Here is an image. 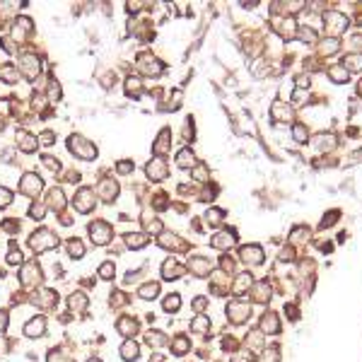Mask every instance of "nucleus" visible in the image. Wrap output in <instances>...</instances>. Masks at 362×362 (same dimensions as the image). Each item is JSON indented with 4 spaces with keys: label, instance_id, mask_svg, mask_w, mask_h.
Returning <instances> with one entry per match:
<instances>
[{
    "label": "nucleus",
    "instance_id": "obj_1",
    "mask_svg": "<svg viewBox=\"0 0 362 362\" xmlns=\"http://www.w3.org/2000/svg\"><path fill=\"white\" fill-rule=\"evenodd\" d=\"M58 244H60V239H58L54 232H49V230H39V232H34V235L29 237V246H32L36 253L56 249Z\"/></svg>",
    "mask_w": 362,
    "mask_h": 362
},
{
    "label": "nucleus",
    "instance_id": "obj_2",
    "mask_svg": "<svg viewBox=\"0 0 362 362\" xmlns=\"http://www.w3.org/2000/svg\"><path fill=\"white\" fill-rule=\"evenodd\" d=\"M68 147H70L72 155H77L80 160H94L97 157V147L87 138H82V135H72L68 140Z\"/></svg>",
    "mask_w": 362,
    "mask_h": 362
},
{
    "label": "nucleus",
    "instance_id": "obj_3",
    "mask_svg": "<svg viewBox=\"0 0 362 362\" xmlns=\"http://www.w3.org/2000/svg\"><path fill=\"white\" fill-rule=\"evenodd\" d=\"M90 235H92V241H94L97 246H104V244L111 241L114 230H111V225L104 222V220H94V222H90Z\"/></svg>",
    "mask_w": 362,
    "mask_h": 362
},
{
    "label": "nucleus",
    "instance_id": "obj_4",
    "mask_svg": "<svg viewBox=\"0 0 362 362\" xmlns=\"http://www.w3.org/2000/svg\"><path fill=\"white\" fill-rule=\"evenodd\" d=\"M324 22H326V34H331V36L343 34L345 29H348V17H345V15H341V12H336V10L326 12V15H324Z\"/></svg>",
    "mask_w": 362,
    "mask_h": 362
},
{
    "label": "nucleus",
    "instance_id": "obj_5",
    "mask_svg": "<svg viewBox=\"0 0 362 362\" xmlns=\"http://www.w3.org/2000/svg\"><path fill=\"white\" fill-rule=\"evenodd\" d=\"M72 205H75L77 213H92L94 205H97L94 191H92V188H80V191L75 193V198H72Z\"/></svg>",
    "mask_w": 362,
    "mask_h": 362
},
{
    "label": "nucleus",
    "instance_id": "obj_6",
    "mask_svg": "<svg viewBox=\"0 0 362 362\" xmlns=\"http://www.w3.org/2000/svg\"><path fill=\"white\" fill-rule=\"evenodd\" d=\"M227 314H230L232 324H244L249 319V314H251V304L246 300H232L227 304Z\"/></svg>",
    "mask_w": 362,
    "mask_h": 362
},
{
    "label": "nucleus",
    "instance_id": "obj_7",
    "mask_svg": "<svg viewBox=\"0 0 362 362\" xmlns=\"http://www.w3.org/2000/svg\"><path fill=\"white\" fill-rule=\"evenodd\" d=\"M19 283H22L24 288H34V285L41 283V268H39L36 261L24 263V268H22V273H19Z\"/></svg>",
    "mask_w": 362,
    "mask_h": 362
},
{
    "label": "nucleus",
    "instance_id": "obj_8",
    "mask_svg": "<svg viewBox=\"0 0 362 362\" xmlns=\"http://www.w3.org/2000/svg\"><path fill=\"white\" fill-rule=\"evenodd\" d=\"M41 179L36 177V174H24L22 181H19V193H24V196H29V198H36L39 196V191H41Z\"/></svg>",
    "mask_w": 362,
    "mask_h": 362
},
{
    "label": "nucleus",
    "instance_id": "obj_9",
    "mask_svg": "<svg viewBox=\"0 0 362 362\" xmlns=\"http://www.w3.org/2000/svg\"><path fill=\"white\" fill-rule=\"evenodd\" d=\"M145 174H147L150 179L162 181V179L169 177V167H167V162H164L162 157H155L152 162H147V167H145Z\"/></svg>",
    "mask_w": 362,
    "mask_h": 362
},
{
    "label": "nucleus",
    "instance_id": "obj_10",
    "mask_svg": "<svg viewBox=\"0 0 362 362\" xmlns=\"http://www.w3.org/2000/svg\"><path fill=\"white\" fill-rule=\"evenodd\" d=\"M19 70H22V75L24 77H36L39 72H41V60L36 58L34 54H27V56H22V60H19Z\"/></svg>",
    "mask_w": 362,
    "mask_h": 362
},
{
    "label": "nucleus",
    "instance_id": "obj_11",
    "mask_svg": "<svg viewBox=\"0 0 362 362\" xmlns=\"http://www.w3.org/2000/svg\"><path fill=\"white\" fill-rule=\"evenodd\" d=\"M239 256H241V261L249 263V266H258V263H263V258H266V256H263V249L256 246V244H246V246H241Z\"/></svg>",
    "mask_w": 362,
    "mask_h": 362
},
{
    "label": "nucleus",
    "instance_id": "obj_12",
    "mask_svg": "<svg viewBox=\"0 0 362 362\" xmlns=\"http://www.w3.org/2000/svg\"><path fill=\"white\" fill-rule=\"evenodd\" d=\"M138 70L145 72V75H160L162 72V63L150 54L138 56Z\"/></svg>",
    "mask_w": 362,
    "mask_h": 362
},
{
    "label": "nucleus",
    "instance_id": "obj_13",
    "mask_svg": "<svg viewBox=\"0 0 362 362\" xmlns=\"http://www.w3.org/2000/svg\"><path fill=\"white\" fill-rule=\"evenodd\" d=\"M32 29H34L32 19H29V17H17L15 22H12V39L22 44V41L29 36V32H32Z\"/></svg>",
    "mask_w": 362,
    "mask_h": 362
},
{
    "label": "nucleus",
    "instance_id": "obj_14",
    "mask_svg": "<svg viewBox=\"0 0 362 362\" xmlns=\"http://www.w3.org/2000/svg\"><path fill=\"white\" fill-rule=\"evenodd\" d=\"M34 304L41 309H54L58 304V292L56 290H39L34 295Z\"/></svg>",
    "mask_w": 362,
    "mask_h": 362
},
{
    "label": "nucleus",
    "instance_id": "obj_15",
    "mask_svg": "<svg viewBox=\"0 0 362 362\" xmlns=\"http://www.w3.org/2000/svg\"><path fill=\"white\" fill-rule=\"evenodd\" d=\"M271 114L275 121H280V123H290L292 119H295V111H292V107L290 104H285V102H275L271 107Z\"/></svg>",
    "mask_w": 362,
    "mask_h": 362
},
{
    "label": "nucleus",
    "instance_id": "obj_16",
    "mask_svg": "<svg viewBox=\"0 0 362 362\" xmlns=\"http://www.w3.org/2000/svg\"><path fill=\"white\" fill-rule=\"evenodd\" d=\"M44 331H46V319L44 316H34V319H29L24 324V336L27 338H39V336H44Z\"/></svg>",
    "mask_w": 362,
    "mask_h": 362
},
{
    "label": "nucleus",
    "instance_id": "obj_17",
    "mask_svg": "<svg viewBox=\"0 0 362 362\" xmlns=\"http://www.w3.org/2000/svg\"><path fill=\"white\" fill-rule=\"evenodd\" d=\"M188 271L203 278V275H208V273L213 271V263H210L205 256H191V261H188Z\"/></svg>",
    "mask_w": 362,
    "mask_h": 362
},
{
    "label": "nucleus",
    "instance_id": "obj_18",
    "mask_svg": "<svg viewBox=\"0 0 362 362\" xmlns=\"http://www.w3.org/2000/svg\"><path fill=\"white\" fill-rule=\"evenodd\" d=\"M183 275V266H181L179 261H174V258H167L162 263V278L164 280H177Z\"/></svg>",
    "mask_w": 362,
    "mask_h": 362
},
{
    "label": "nucleus",
    "instance_id": "obj_19",
    "mask_svg": "<svg viewBox=\"0 0 362 362\" xmlns=\"http://www.w3.org/2000/svg\"><path fill=\"white\" fill-rule=\"evenodd\" d=\"M261 333H280V321L275 311H266L261 316Z\"/></svg>",
    "mask_w": 362,
    "mask_h": 362
},
{
    "label": "nucleus",
    "instance_id": "obj_20",
    "mask_svg": "<svg viewBox=\"0 0 362 362\" xmlns=\"http://www.w3.org/2000/svg\"><path fill=\"white\" fill-rule=\"evenodd\" d=\"M97 191H99V196L104 200H111L116 193H119V183H116V179H102L99 183H97Z\"/></svg>",
    "mask_w": 362,
    "mask_h": 362
},
{
    "label": "nucleus",
    "instance_id": "obj_21",
    "mask_svg": "<svg viewBox=\"0 0 362 362\" xmlns=\"http://www.w3.org/2000/svg\"><path fill=\"white\" fill-rule=\"evenodd\" d=\"M235 241H237V235L232 232V230L220 232V235H213V239H210V244H213L215 249H230Z\"/></svg>",
    "mask_w": 362,
    "mask_h": 362
},
{
    "label": "nucleus",
    "instance_id": "obj_22",
    "mask_svg": "<svg viewBox=\"0 0 362 362\" xmlns=\"http://www.w3.org/2000/svg\"><path fill=\"white\" fill-rule=\"evenodd\" d=\"M140 358V348H138V343L135 341H123V345H121V360H126V362H133V360H138Z\"/></svg>",
    "mask_w": 362,
    "mask_h": 362
},
{
    "label": "nucleus",
    "instance_id": "obj_23",
    "mask_svg": "<svg viewBox=\"0 0 362 362\" xmlns=\"http://www.w3.org/2000/svg\"><path fill=\"white\" fill-rule=\"evenodd\" d=\"M17 145L24 150V152H34L36 147H39V138H34V135L27 133V130H19L17 133Z\"/></svg>",
    "mask_w": 362,
    "mask_h": 362
},
{
    "label": "nucleus",
    "instance_id": "obj_24",
    "mask_svg": "<svg viewBox=\"0 0 362 362\" xmlns=\"http://www.w3.org/2000/svg\"><path fill=\"white\" fill-rule=\"evenodd\" d=\"M46 205L56 210V213H60L63 208H65V196H63V191L60 188H51V193H49V198H46Z\"/></svg>",
    "mask_w": 362,
    "mask_h": 362
},
{
    "label": "nucleus",
    "instance_id": "obj_25",
    "mask_svg": "<svg viewBox=\"0 0 362 362\" xmlns=\"http://www.w3.org/2000/svg\"><path fill=\"white\" fill-rule=\"evenodd\" d=\"M119 333L126 336V338L135 336V333H138V321H135L133 316H121V319H119Z\"/></svg>",
    "mask_w": 362,
    "mask_h": 362
},
{
    "label": "nucleus",
    "instance_id": "obj_26",
    "mask_svg": "<svg viewBox=\"0 0 362 362\" xmlns=\"http://www.w3.org/2000/svg\"><path fill=\"white\" fill-rule=\"evenodd\" d=\"M169 145H172L169 128H162V133L157 135V143L152 145V152H155V155H167V152H169Z\"/></svg>",
    "mask_w": 362,
    "mask_h": 362
},
{
    "label": "nucleus",
    "instance_id": "obj_27",
    "mask_svg": "<svg viewBox=\"0 0 362 362\" xmlns=\"http://www.w3.org/2000/svg\"><path fill=\"white\" fill-rule=\"evenodd\" d=\"M68 307H70V311H75V314L85 311V309H87V295H85V292H72L70 297H68Z\"/></svg>",
    "mask_w": 362,
    "mask_h": 362
},
{
    "label": "nucleus",
    "instance_id": "obj_28",
    "mask_svg": "<svg viewBox=\"0 0 362 362\" xmlns=\"http://www.w3.org/2000/svg\"><path fill=\"white\" fill-rule=\"evenodd\" d=\"M196 155H193V150H188V147H186V150H181L179 155H177V167H179V169H193V167H196Z\"/></svg>",
    "mask_w": 362,
    "mask_h": 362
},
{
    "label": "nucleus",
    "instance_id": "obj_29",
    "mask_svg": "<svg viewBox=\"0 0 362 362\" xmlns=\"http://www.w3.org/2000/svg\"><path fill=\"white\" fill-rule=\"evenodd\" d=\"M123 239H126L128 249H143L145 244L150 241V237L145 235V232H130V235H126Z\"/></svg>",
    "mask_w": 362,
    "mask_h": 362
},
{
    "label": "nucleus",
    "instance_id": "obj_30",
    "mask_svg": "<svg viewBox=\"0 0 362 362\" xmlns=\"http://www.w3.org/2000/svg\"><path fill=\"white\" fill-rule=\"evenodd\" d=\"M0 80H2V82H7V85H15V82H19L17 68H15L12 63H5V65L0 68Z\"/></svg>",
    "mask_w": 362,
    "mask_h": 362
},
{
    "label": "nucleus",
    "instance_id": "obj_31",
    "mask_svg": "<svg viewBox=\"0 0 362 362\" xmlns=\"http://www.w3.org/2000/svg\"><path fill=\"white\" fill-rule=\"evenodd\" d=\"M343 68L348 72H360L362 70V54H348L343 58Z\"/></svg>",
    "mask_w": 362,
    "mask_h": 362
},
{
    "label": "nucleus",
    "instance_id": "obj_32",
    "mask_svg": "<svg viewBox=\"0 0 362 362\" xmlns=\"http://www.w3.org/2000/svg\"><path fill=\"white\" fill-rule=\"evenodd\" d=\"M275 29L280 32L283 39H292V36L297 34V27H295L292 19H280V22H275Z\"/></svg>",
    "mask_w": 362,
    "mask_h": 362
},
{
    "label": "nucleus",
    "instance_id": "obj_33",
    "mask_svg": "<svg viewBox=\"0 0 362 362\" xmlns=\"http://www.w3.org/2000/svg\"><path fill=\"white\" fill-rule=\"evenodd\" d=\"M191 350V341L186 338V336H177L174 341H172V353L174 355H186Z\"/></svg>",
    "mask_w": 362,
    "mask_h": 362
},
{
    "label": "nucleus",
    "instance_id": "obj_34",
    "mask_svg": "<svg viewBox=\"0 0 362 362\" xmlns=\"http://www.w3.org/2000/svg\"><path fill=\"white\" fill-rule=\"evenodd\" d=\"M348 75H350V72L345 70L343 65H331V68H328V77H331L333 82H338V85L348 82Z\"/></svg>",
    "mask_w": 362,
    "mask_h": 362
},
{
    "label": "nucleus",
    "instance_id": "obj_35",
    "mask_svg": "<svg viewBox=\"0 0 362 362\" xmlns=\"http://www.w3.org/2000/svg\"><path fill=\"white\" fill-rule=\"evenodd\" d=\"M138 295H140L143 300H155V297L160 295V283H145L143 288L138 290Z\"/></svg>",
    "mask_w": 362,
    "mask_h": 362
},
{
    "label": "nucleus",
    "instance_id": "obj_36",
    "mask_svg": "<svg viewBox=\"0 0 362 362\" xmlns=\"http://www.w3.org/2000/svg\"><path fill=\"white\" fill-rule=\"evenodd\" d=\"M246 288H251V273H241L235 280V292L237 295H244Z\"/></svg>",
    "mask_w": 362,
    "mask_h": 362
},
{
    "label": "nucleus",
    "instance_id": "obj_37",
    "mask_svg": "<svg viewBox=\"0 0 362 362\" xmlns=\"http://www.w3.org/2000/svg\"><path fill=\"white\" fill-rule=\"evenodd\" d=\"M191 328H193L196 333H208V328H210V319H208L205 314H198V316L191 321Z\"/></svg>",
    "mask_w": 362,
    "mask_h": 362
},
{
    "label": "nucleus",
    "instance_id": "obj_38",
    "mask_svg": "<svg viewBox=\"0 0 362 362\" xmlns=\"http://www.w3.org/2000/svg\"><path fill=\"white\" fill-rule=\"evenodd\" d=\"M143 92V80H138V77H128L126 80V94L128 97H138Z\"/></svg>",
    "mask_w": 362,
    "mask_h": 362
},
{
    "label": "nucleus",
    "instance_id": "obj_39",
    "mask_svg": "<svg viewBox=\"0 0 362 362\" xmlns=\"http://www.w3.org/2000/svg\"><path fill=\"white\" fill-rule=\"evenodd\" d=\"M68 253H70L72 258H82L85 256V244L80 239H70L68 241Z\"/></svg>",
    "mask_w": 362,
    "mask_h": 362
},
{
    "label": "nucleus",
    "instance_id": "obj_40",
    "mask_svg": "<svg viewBox=\"0 0 362 362\" xmlns=\"http://www.w3.org/2000/svg\"><path fill=\"white\" fill-rule=\"evenodd\" d=\"M253 292H256V295H253L256 302H266V300H268V280H261V283L253 288Z\"/></svg>",
    "mask_w": 362,
    "mask_h": 362
},
{
    "label": "nucleus",
    "instance_id": "obj_41",
    "mask_svg": "<svg viewBox=\"0 0 362 362\" xmlns=\"http://www.w3.org/2000/svg\"><path fill=\"white\" fill-rule=\"evenodd\" d=\"M297 34H300V39H302L304 44H316V32H314L311 27H300Z\"/></svg>",
    "mask_w": 362,
    "mask_h": 362
},
{
    "label": "nucleus",
    "instance_id": "obj_42",
    "mask_svg": "<svg viewBox=\"0 0 362 362\" xmlns=\"http://www.w3.org/2000/svg\"><path fill=\"white\" fill-rule=\"evenodd\" d=\"M179 307H181V297L179 295H169L167 300H164V311H179Z\"/></svg>",
    "mask_w": 362,
    "mask_h": 362
},
{
    "label": "nucleus",
    "instance_id": "obj_43",
    "mask_svg": "<svg viewBox=\"0 0 362 362\" xmlns=\"http://www.w3.org/2000/svg\"><path fill=\"white\" fill-rule=\"evenodd\" d=\"M292 135H295V140H297V143H307V138H309L307 126H302V123H295V128H292Z\"/></svg>",
    "mask_w": 362,
    "mask_h": 362
},
{
    "label": "nucleus",
    "instance_id": "obj_44",
    "mask_svg": "<svg viewBox=\"0 0 362 362\" xmlns=\"http://www.w3.org/2000/svg\"><path fill=\"white\" fill-rule=\"evenodd\" d=\"M99 275H102L104 280H111V278L116 275V266H114L111 261H107V263H102V266H99Z\"/></svg>",
    "mask_w": 362,
    "mask_h": 362
},
{
    "label": "nucleus",
    "instance_id": "obj_45",
    "mask_svg": "<svg viewBox=\"0 0 362 362\" xmlns=\"http://www.w3.org/2000/svg\"><path fill=\"white\" fill-rule=\"evenodd\" d=\"M205 220H208L210 225H220V222L225 220V213H222V210H217V208H213V210H208V213H205Z\"/></svg>",
    "mask_w": 362,
    "mask_h": 362
},
{
    "label": "nucleus",
    "instance_id": "obj_46",
    "mask_svg": "<svg viewBox=\"0 0 362 362\" xmlns=\"http://www.w3.org/2000/svg\"><path fill=\"white\" fill-rule=\"evenodd\" d=\"M191 174H193V179L208 181V164H196V167L191 169Z\"/></svg>",
    "mask_w": 362,
    "mask_h": 362
},
{
    "label": "nucleus",
    "instance_id": "obj_47",
    "mask_svg": "<svg viewBox=\"0 0 362 362\" xmlns=\"http://www.w3.org/2000/svg\"><path fill=\"white\" fill-rule=\"evenodd\" d=\"M44 213H46V205H41V203H32V208H29V217H34V220H44Z\"/></svg>",
    "mask_w": 362,
    "mask_h": 362
},
{
    "label": "nucleus",
    "instance_id": "obj_48",
    "mask_svg": "<svg viewBox=\"0 0 362 362\" xmlns=\"http://www.w3.org/2000/svg\"><path fill=\"white\" fill-rule=\"evenodd\" d=\"M41 162L46 164V167H49V169H51V172H56V174H58V172H60V162H58V160H54V157H51V155H44V157H41Z\"/></svg>",
    "mask_w": 362,
    "mask_h": 362
},
{
    "label": "nucleus",
    "instance_id": "obj_49",
    "mask_svg": "<svg viewBox=\"0 0 362 362\" xmlns=\"http://www.w3.org/2000/svg\"><path fill=\"white\" fill-rule=\"evenodd\" d=\"M10 203H12V193L5 186H0V208H7Z\"/></svg>",
    "mask_w": 362,
    "mask_h": 362
},
{
    "label": "nucleus",
    "instance_id": "obj_50",
    "mask_svg": "<svg viewBox=\"0 0 362 362\" xmlns=\"http://www.w3.org/2000/svg\"><path fill=\"white\" fill-rule=\"evenodd\" d=\"M133 169H135V164L130 162V160H123V162L116 164V172H121V174H130Z\"/></svg>",
    "mask_w": 362,
    "mask_h": 362
},
{
    "label": "nucleus",
    "instance_id": "obj_51",
    "mask_svg": "<svg viewBox=\"0 0 362 362\" xmlns=\"http://www.w3.org/2000/svg\"><path fill=\"white\" fill-rule=\"evenodd\" d=\"M336 51H338V41H336V39L321 44V54H336Z\"/></svg>",
    "mask_w": 362,
    "mask_h": 362
},
{
    "label": "nucleus",
    "instance_id": "obj_52",
    "mask_svg": "<svg viewBox=\"0 0 362 362\" xmlns=\"http://www.w3.org/2000/svg\"><path fill=\"white\" fill-rule=\"evenodd\" d=\"M336 220H338V210H331V213H326V217L321 220V230H326L328 225H333Z\"/></svg>",
    "mask_w": 362,
    "mask_h": 362
},
{
    "label": "nucleus",
    "instance_id": "obj_53",
    "mask_svg": "<svg viewBox=\"0 0 362 362\" xmlns=\"http://www.w3.org/2000/svg\"><path fill=\"white\" fill-rule=\"evenodd\" d=\"M7 263H10V266H17V263H22V251L12 249V251L7 253Z\"/></svg>",
    "mask_w": 362,
    "mask_h": 362
},
{
    "label": "nucleus",
    "instance_id": "obj_54",
    "mask_svg": "<svg viewBox=\"0 0 362 362\" xmlns=\"http://www.w3.org/2000/svg\"><path fill=\"white\" fill-rule=\"evenodd\" d=\"M292 99H295V104H304V102H307V90L297 87V90H295V94H292Z\"/></svg>",
    "mask_w": 362,
    "mask_h": 362
},
{
    "label": "nucleus",
    "instance_id": "obj_55",
    "mask_svg": "<svg viewBox=\"0 0 362 362\" xmlns=\"http://www.w3.org/2000/svg\"><path fill=\"white\" fill-rule=\"evenodd\" d=\"M205 307H208V300H205V297H196V300H193V309H196L198 314H203Z\"/></svg>",
    "mask_w": 362,
    "mask_h": 362
},
{
    "label": "nucleus",
    "instance_id": "obj_56",
    "mask_svg": "<svg viewBox=\"0 0 362 362\" xmlns=\"http://www.w3.org/2000/svg\"><path fill=\"white\" fill-rule=\"evenodd\" d=\"M39 143H44V145H54V133H51V130H44V133L39 135Z\"/></svg>",
    "mask_w": 362,
    "mask_h": 362
},
{
    "label": "nucleus",
    "instance_id": "obj_57",
    "mask_svg": "<svg viewBox=\"0 0 362 362\" xmlns=\"http://www.w3.org/2000/svg\"><path fill=\"white\" fill-rule=\"evenodd\" d=\"M280 258H283V261H292V258H295V249H292V246H285V249H283V251H280Z\"/></svg>",
    "mask_w": 362,
    "mask_h": 362
},
{
    "label": "nucleus",
    "instance_id": "obj_58",
    "mask_svg": "<svg viewBox=\"0 0 362 362\" xmlns=\"http://www.w3.org/2000/svg\"><path fill=\"white\" fill-rule=\"evenodd\" d=\"M222 268H225V271H227V273H235V261L225 256V258H222Z\"/></svg>",
    "mask_w": 362,
    "mask_h": 362
},
{
    "label": "nucleus",
    "instance_id": "obj_59",
    "mask_svg": "<svg viewBox=\"0 0 362 362\" xmlns=\"http://www.w3.org/2000/svg\"><path fill=\"white\" fill-rule=\"evenodd\" d=\"M7 328V311H0V333Z\"/></svg>",
    "mask_w": 362,
    "mask_h": 362
},
{
    "label": "nucleus",
    "instance_id": "obj_60",
    "mask_svg": "<svg viewBox=\"0 0 362 362\" xmlns=\"http://www.w3.org/2000/svg\"><path fill=\"white\" fill-rule=\"evenodd\" d=\"M49 362H68V360H65L63 355H58V353H56V350H54V353L49 355Z\"/></svg>",
    "mask_w": 362,
    "mask_h": 362
},
{
    "label": "nucleus",
    "instance_id": "obj_61",
    "mask_svg": "<svg viewBox=\"0 0 362 362\" xmlns=\"http://www.w3.org/2000/svg\"><path fill=\"white\" fill-rule=\"evenodd\" d=\"M150 362H164V358L160 355V353H152V358H150Z\"/></svg>",
    "mask_w": 362,
    "mask_h": 362
},
{
    "label": "nucleus",
    "instance_id": "obj_62",
    "mask_svg": "<svg viewBox=\"0 0 362 362\" xmlns=\"http://www.w3.org/2000/svg\"><path fill=\"white\" fill-rule=\"evenodd\" d=\"M358 94L362 97V80H360V85H358Z\"/></svg>",
    "mask_w": 362,
    "mask_h": 362
},
{
    "label": "nucleus",
    "instance_id": "obj_63",
    "mask_svg": "<svg viewBox=\"0 0 362 362\" xmlns=\"http://www.w3.org/2000/svg\"><path fill=\"white\" fill-rule=\"evenodd\" d=\"M90 362H102V360H90Z\"/></svg>",
    "mask_w": 362,
    "mask_h": 362
}]
</instances>
